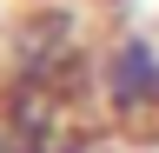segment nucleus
<instances>
[{"mask_svg":"<svg viewBox=\"0 0 159 153\" xmlns=\"http://www.w3.org/2000/svg\"><path fill=\"white\" fill-rule=\"evenodd\" d=\"M86 107L106 127H159V33L152 27H113L93 40Z\"/></svg>","mask_w":159,"mask_h":153,"instance_id":"obj_1","label":"nucleus"},{"mask_svg":"<svg viewBox=\"0 0 159 153\" xmlns=\"http://www.w3.org/2000/svg\"><path fill=\"white\" fill-rule=\"evenodd\" d=\"M86 7H139V0H86Z\"/></svg>","mask_w":159,"mask_h":153,"instance_id":"obj_2","label":"nucleus"}]
</instances>
